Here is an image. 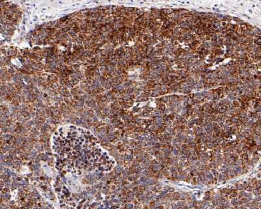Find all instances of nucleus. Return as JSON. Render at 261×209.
<instances>
[{
	"label": "nucleus",
	"mask_w": 261,
	"mask_h": 209,
	"mask_svg": "<svg viewBox=\"0 0 261 209\" xmlns=\"http://www.w3.org/2000/svg\"><path fill=\"white\" fill-rule=\"evenodd\" d=\"M53 148L58 156V168L64 170H99V164L107 159L94 135L74 125H65L56 132Z\"/></svg>",
	"instance_id": "1"
}]
</instances>
